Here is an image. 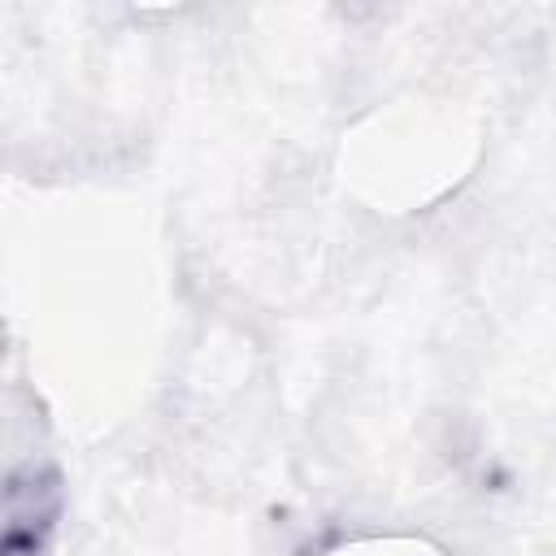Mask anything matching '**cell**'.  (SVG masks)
I'll use <instances>...</instances> for the list:
<instances>
[{
    "instance_id": "1",
    "label": "cell",
    "mask_w": 556,
    "mask_h": 556,
    "mask_svg": "<svg viewBox=\"0 0 556 556\" xmlns=\"http://www.w3.org/2000/svg\"><path fill=\"white\" fill-rule=\"evenodd\" d=\"M61 517V478L22 465L4 486V556H39Z\"/></svg>"
}]
</instances>
